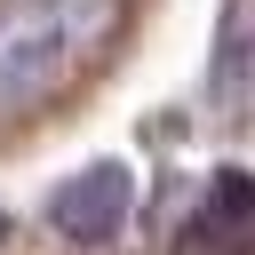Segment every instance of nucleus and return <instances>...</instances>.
<instances>
[{"label": "nucleus", "instance_id": "obj_3", "mask_svg": "<svg viewBox=\"0 0 255 255\" xmlns=\"http://www.w3.org/2000/svg\"><path fill=\"white\" fill-rule=\"evenodd\" d=\"M191 255H247L255 247V175L247 167H223L199 199V223L183 231Z\"/></svg>", "mask_w": 255, "mask_h": 255}, {"label": "nucleus", "instance_id": "obj_5", "mask_svg": "<svg viewBox=\"0 0 255 255\" xmlns=\"http://www.w3.org/2000/svg\"><path fill=\"white\" fill-rule=\"evenodd\" d=\"M0 239H8V207H0Z\"/></svg>", "mask_w": 255, "mask_h": 255}, {"label": "nucleus", "instance_id": "obj_2", "mask_svg": "<svg viewBox=\"0 0 255 255\" xmlns=\"http://www.w3.org/2000/svg\"><path fill=\"white\" fill-rule=\"evenodd\" d=\"M128 199H135V175H128L120 159H96V167H80V175L56 191L48 223H56L72 247H104V239L128 223Z\"/></svg>", "mask_w": 255, "mask_h": 255}, {"label": "nucleus", "instance_id": "obj_4", "mask_svg": "<svg viewBox=\"0 0 255 255\" xmlns=\"http://www.w3.org/2000/svg\"><path fill=\"white\" fill-rule=\"evenodd\" d=\"M255 88V0H223L215 24V96H247Z\"/></svg>", "mask_w": 255, "mask_h": 255}, {"label": "nucleus", "instance_id": "obj_1", "mask_svg": "<svg viewBox=\"0 0 255 255\" xmlns=\"http://www.w3.org/2000/svg\"><path fill=\"white\" fill-rule=\"evenodd\" d=\"M128 0H0V112L72 88L120 32Z\"/></svg>", "mask_w": 255, "mask_h": 255}]
</instances>
